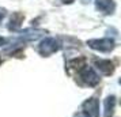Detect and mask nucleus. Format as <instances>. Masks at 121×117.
Wrapping results in <instances>:
<instances>
[{
  "label": "nucleus",
  "instance_id": "obj_12",
  "mask_svg": "<svg viewBox=\"0 0 121 117\" xmlns=\"http://www.w3.org/2000/svg\"><path fill=\"white\" fill-rule=\"evenodd\" d=\"M4 42H6V39H4V38H1V37H0V45H3Z\"/></svg>",
  "mask_w": 121,
  "mask_h": 117
},
{
  "label": "nucleus",
  "instance_id": "obj_14",
  "mask_svg": "<svg viewBox=\"0 0 121 117\" xmlns=\"http://www.w3.org/2000/svg\"><path fill=\"white\" fill-rule=\"evenodd\" d=\"M0 63H1V59H0Z\"/></svg>",
  "mask_w": 121,
  "mask_h": 117
},
{
  "label": "nucleus",
  "instance_id": "obj_7",
  "mask_svg": "<svg viewBox=\"0 0 121 117\" xmlns=\"http://www.w3.org/2000/svg\"><path fill=\"white\" fill-rule=\"evenodd\" d=\"M23 14L22 12H14L10 18V23H8V30H12V31H15L21 27V25L23 22Z\"/></svg>",
  "mask_w": 121,
  "mask_h": 117
},
{
  "label": "nucleus",
  "instance_id": "obj_9",
  "mask_svg": "<svg viewBox=\"0 0 121 117\" xmlns=\"http://www.w3.org/2000/svg\"><path fill=\"white\" fill-rule=\"evenodd\" d=\"M86 65V59L84 57H79V59H73L68 63V68H73V69H82Z\"/></svg>",
  "mask_w": 121,
  "mask_h": 117
},
{
  "label": "nucleus",
  "instance_id": "obj_10",
  "mask_svg": "<svg viewBox=\"0 0 121 117\" xmlns=\"http://www.w3.org/2000/svg\"><path fill=\"white\" fill-rule=\"evenodd\" d=\"M4 17H6V10H4V8H0V22L3 21Z\"/></svg>",
  "mask_w": 121,
  "mask_h": 117
},
{
  "label": "nucleus",
  "instance_id": "obj_6",
  "mask_svg": "<svg viewBox=\"0 0 121 117\" xmlns=\"http://www.w3.org/2000/svg\"><path fill=\"white\" fill-rule=\"evenodd\" d=\"M95 65L104 75H112L114 72V65L110 60H99L95 63Z\"/></svg>",
  "mask_w": 121,
  "mask_h": 117
},
{
  "label": "nucleus",
  "instance_id": "obj_4",
  "mask_svg": "<svg viewBox=\"0 0 121 117\" xmlns=\"http://www.w3.org/2000/svg\"><path fill=\"white\" fill-rule=\"evenodd\" d=\"M83 110L86 117H98L99 114V102L97 98H90V100L83 102Z\"/></svg>",
  "mask_w": 121,
  "mask_h": 117
},
{
  "label": "nucleus",
  "instance_id": "obj_8",
  "mask_svg": "<svg viewBox=\"0 0 121 117\" xmlns=\"http://www.w3.org/2000/svg\"><path fill=\"white\" fill-rule=\"evenodd\" d=\"M105 117H112L114 113V106H116V97H108L105 100Z\"/></svg>",
  "mask_w": 121,
  "mask_h": 117
},
{
  "label": "nucleus",
  "instance_id": "obj_3",
  "mask_svg": "<svg viewBox=\"0 0 121 117\" xmlns=\"http://www.w3.org/2000/svg\"><path fill=\"white\" fill-rule=\"evenodd\" d=\"M59 50V42L55 38H45L41 41V44L38 46V52L42 56H50L55 52Z\"/></svg>",
  "mask_w": 121,
  "mask_h": 117
},
{
  "label": "nucleus",
  "instance_id": "obj_1",
  "mask_svg": "<svg viewBox=\"0 0 121 117\" xmlns=\"http://www.w3.org/2000/svg\"><path fill=\"white\" fill-rule=\"evenodd\" d=\"M79 78L82 80L84 84H87V86H97L99 82V76L95 74L93 68L90 67H84L82 69H79Z\"/></svg>",
  "mask_w": 121,
  "mask_h": 117
},
{
  "label": "nucleus",
  "instance_id": "obj_2",
  "mask_svg": "<svg viewBox=\"0 0 121 117\" xmlns=\"http://www.w3.org/2000/svg\"><path fill=\"white\" fill-rule=\"evenodd\" d=\"M87 45L99 52H110L114 48V41L112 38H102V39H90L87 41Z\"/></svg>",
  "mask_w": 121,
  "mask_h": 117
},
{
  "label": "nucleus",
  "instance_id": "obj_11",
  "mask_svg": "<svg viewBox=\"0 0 121 117\" xmlns=\"http://www.w3.org/2000/svg\"><path fill=\"white\" fill-rule=\"evenodd\" d=\"M72 1H73V0H63V3H65V4H71Z\"/></svg>",
  "mask_w": 121,
  "mask_h": 117
},
{
  "label": "nucleus",
  "instance_id": "obj_13",
  "mask_svg": "<svg viewBox=\"0 0 121 117\" xmlns=\"http://www.w3.org/2000/svg\"><path fill=\"white\" fill-rule=\"evenodd\" d=\"M87 1H88V0H83V3H87Z\"/></svg>",
  "mask_w": 121,
  "mask_h": 117
},
{
  "label": "nucleus",
  "instance_id": "obj_5",
  "mask_svg": "<svg viewBox=\"0 0 121 117\" xmlns=\"http://www.w3.org/2000/svg\"><path fill=\"white\" fill-rule=\"evenodd\" d=\"M95 7L104 14H113L116 10V4L113 0H95Z\"/></svg>",
  "mask_w": 121,
  "mask_h": 117
}]
</instances>
